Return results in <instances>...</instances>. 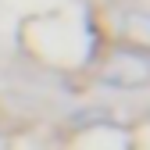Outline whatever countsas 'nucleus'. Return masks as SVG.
<instances>
[{"label": "nucleus", "instance_id": "f257e3e1", "mask_svg": "<svg viewBox=\"0 0 150 150\" xmlns=\"http://www.w3.org/2000/svg\"><path fill=\"white\" fill-rule=\"evenodd\" d=\"M100 79L118 89H136L150 82V54L146 50H115L100 68Z\"/></svg>", "mask_w": 150, "mask_h": 150}, {"label": "nucleus", "instance_id": "f03ea898", "mask_svg": "<svg viewBox=\"0 0 150 150\" xmlns=\"http://www.w3.org/2000/svg\"><path fill=\"white\" fill-rule=\"evenodd\" d=\"M125 36L136 43V50L150 54V14H143V11L125 14Z\"/></svg>", "mask_w": 150, "mask_h": 150}]
</instances>
